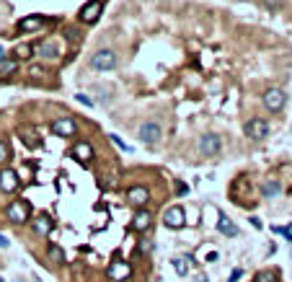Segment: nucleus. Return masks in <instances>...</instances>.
<instances>
[{"mask_svg": "<svg viewBox=\"0 0 292 282\" xmlns=\"http://www.w3.org/2000/svg\"><path fill=\"white\" fill-rule=\"evenodd\" d=\"M280 192H282V184L280 182H264V184H261V197H266V200L280 197Z\"/></svg>", "mask_w": 292, "mask_h": 282, "instance_id": "a211bd4d", "label": "nucleus"}, {"mask_svg": "<svg viewBox=\"0 0 292 282\" xmlns=\"http://www.w3.org/2000/svg\"><path fill=\"white\" fill-rule=\"evenodd\" d=\"M44 26V18L42 16H26V18H21L18 21V32H39V28Z\"/></svg>", "mask_w": 292, "mask_h": 282, "instance_id": "dca6fc26", "label": "nucleus"}, {"mask_svg": "<svg viewBox=\"0 0 292 282\" xmlns=\"http://www.w3.org/2000/svg\"><path fill=\"white\" fill-rule=\"evenodd\" d=\"M16 189H18V174L10 171V168H3V171H0V192L13 194Z\"/></svg>", "mask_w": 292, "mask_h": 282, "instance_id": "f8f14e48", "label": "nucleus"}, {"mask_svg": "<svg viewBox=\"0 0 292 282\" xmlns=\"http://www.w3.org/2000/svg\"><path fill=\"white\" fill-rule=\"evenodd\" d=\"M101 10H104V3L101 0H90V3H86L80 8V21L83 24H96L101 18Z\"/></svg>", "mask_w": 292, "mask_h": 282, "instance_id": "9d476101", "label": "nucleus"}, {"mask_svg": "<svg viewBox=\"0 0 292 282\" xmlns=\"http://www.w3.org/2000/svg\"><path fill=\"white\" fill-rule=\"evenodd\" d=\"M150 226H152V215L145 210V207H142V210H137V212H134V218H132V222H130V228H132V230H137V233L148 230Z\"/></svg>", "mask_w": 292, "mask_h": 282, "instance_id": "ddd939ff", "label": "nucleus"}, {"mask_svg": "<svg viewBox=\"0 0 292 282\" xmlns=\"http://www.w3.org/2000/svg\"><path fill=\"white\" fill-rule=\"evenodd\" d=\"M220 148H222V140L214 132H207V135L199 138V156H218Z\"/></svg>", "mask_w": 292, "mask_h": 282, "instance_id": "423d86ee", "label": "nucleus"}, {"mask_svg": "<svg viewBox=\"0 0 292 282\" xmlns=\"http://www.w3.org/2000/svg\"><path fill=\"white\" fill-rule=\"evenodd\" d=\"M44 52H47V57H57V47H54V44H50V42L42 44V54Z\"/></svg>", "mask_w": 292, "mask_h": 282, "instance_id": "393cba45", "label": "nucleus"}, {"mask_svg": "<svg viewBox=\"0 0 292 282\" xmlns=\"http://www.w3.org/2000/svg\"><path fill=\"white\" fill-rule=\"evenodd\" d=\"M127 202L132 207H137V210H142V207H148V202H150V192L145 186H132L127 192Z\"/></svg>", "mask_w": 292, "mask_h": 282, "instance_id": "9b49d317", "label": "nucleus"}, {"mask_svg": "<svg viewBox=\"0 0 292 282\" xmlns=\"http://www.w3.org/2000/svg\"><path fill=\"white\" fill-rule=\"evenodd\" d=\"M112 142H114L116 148H122V150H124V153H132V148H130V145H124V142H122V140H119V135H112Z\"/></svg>", "mask_w": 292, "mask_h": 282, "instance_id": "a878e982", "label": "nucleus"}, {"mask_svg": "<svg viewBox=\"0 0 292 282\" xmlns=\"http://www.w3.org/2000/svg\"><path fill=\"white\" fill-rule=\"evenodd\" d=\"M28 78H32L34 83H42L44 78H47V70H44V65H32V68H28Z\"/></svg>", "mask_w": 292, "mask_h": 282, "instance_id": "412c9836", "label": "nucleus"}, {"mask_svg": "<svg viewBox=\"0 0 292 282\" xmlns=\"http://www.w3.org/2000/svg\"><path fill=\"white\" fill-rule=\"evenodd\" d=\"M218 230H220L222 236H228V238H236V236L240 233L236 222L230 220V218H225V215H220V218H218Z\"/></svg>", "mask_w": 292, "mask_h": 282, "instance_id": "2eb2a0df", "label": "nucleus"}, {"mask_svg": "<svg viewBox=\"0 0 292 282\" xmlns=\"http://www.w3.org/2000/svg\"><path fill=\"white\" fill-rule=\"evenodd\" d=\"M194 282H207V277H204V274H196V277H194Z\"/></svg>", "mask_w": 292, "mask_h": 282, "instance_id": "c756f323", "label": "nucleus"}, {"mask_svg": "<svg viewBox=\"0 0 292 282\" xmlns=\"http://www.w3.org/2000/svg\"><path fill=\"white\" fill-rule=\"evenodd\" d=\"M90 68L98 70V72H109V70L116 68V54L112 50H98L90 57Z\"/></svg>", "mask_w": 292, "mask_h": 282, "instance_id": "f03ea898", "label": "nucleus"}, {"mask_svg": "<svg viewBox=\"0 0 292 282\" xmlns=\"http://www.w3.org/2000/svg\"><path fill=\"white\" fill-rule=\"evenodd\" d=\"M32 54H34L32 44H18V47H16V60H28Z\"/></svg>", "mask_w": 292, "mask_h": 282, "instance_id": "5701e85b", "label": "nucleus"}, {"mask_svg": "<svg viewBox=\"0 0 292 282\" xmlns=\"http://www.w3.org/2000/svg\"><path fill=\"white\" fill-rule=\"evenodd\" d=\"M256 282H274V274H272V272H261Z\"/></svg>", "mask_w": 292, "mask_h": 282, "instance_id": "bb28decb", "label": "nucleus"}, {"mask_svg": "<svg viewBox=\"0 0 292 282\" xmlns=\"http://www.w3.org/2000/svg\"><path fill=\"white\" fill-rule=\"evenodd\" d=\"M0 62H6V50L0 47Z\"/></svg>", "mask_w": 292, "mask_h": 282, "instance_id": "7c9ffc66", "label": "nucleus"}, {"mask_svg": "<svg viewBox=\"0 0 292 282\" xmlns=\"http://www.w3.org/2000/svg\"><path fill=\"white\" fill-rule=\"evenodd\" d=\"M8 158H10L8 145H6V142H0V166H3V163H8Z\"/></svg>", "mask_w": 292, "mask_h": 282, "instance_id": "b1692460", "label": "nucleus"}, {"mask_svg": "<svg viewBox=\"0 0 292 282\" xmlns=\"http://www.w3.org/2000/svg\"><path fill=\"white\" fill-rule=\"evenodd\" d=\"M240 274H243V270H233V274H230V280H228V282H238V280H240Z\"/></svg>", "mask_w": 292, "mask_h": 282, "instance_id": "cd10ccee", "label": "nucleus"}, {"mask_svg": "<svg viewBox=\"0 0 292 282\" xmlns=\"http://www.w3.org/2000/svg\"><path fill=\"white\" fill-rule=\"evenodd\" d=\"M192 256H176L174 259V270L181 274V277H186L189 274V270H192V262H189Z\"/></svg>", "mask_w": 292, "mask_h": 282, "instance_id": "6ab92c4d", "label": "nucleus"}, {"mask_svg": "<svg viewBox=\"0 0 292 282\" xmlns=\"http://www.w3.org/2000/svg\"><path fill=\"white\" fill-rule=\"evenodd\" d=\"M75 101H80V104H86V106H90V98H88V96H83V94L75 96Z\"/></svg>", "mask_w": 292, "mask_h": 282, "instance_id": "c85d7f7f", "label": "nucleus"}, {"mask_svg": "<svg viewBox=\"0 0 292 282\" xmlns=\"http://www.w3.org/2000/svg\"><path fill=\"white\" fill-rule=\"evenodd\" d=\"M52 132L60 138H72V135H78V124H75L70 116H60V120L52 122Z\"/></svg>", "mask_w": 292, "mask_h": 282, "instance_id": "1a4fd4ad", "label": "nucleus"}, {"mask_svg": "<svg viewBox=\"0 0 292 282\" xmlns=\"http://www.w3.org/2000/svg\"><path fill=\"white\" fill-rule=\"evenodd\" d=\"M284 101H287V94L282 91V88H266L264 91V106L269 112H282Z\"/></svg>", "mask_w": 292, "mask_h": 282, "instance_id": "39448f33", "label": "nucleus"}, {"mask_svg": "<svg viewBox=\"0 0 292 282\" xmlns=\"http://www.w3.org/2000/svg\"><path fill=\"white\" fill-rule=\"evenodd\" d=\"M0 282H6V280H3V277H0Z\"/></svg>", "mask_w": 292, "mask_h": 282, "instance_id": "473e14b6", "label": "nucleus"}, {"mask_svg": "<svg viewBox=\"0 0 292 282\" xmlns=\"http://www.w3.org/2000/svg\"><path fill=\"white\" fill-rule=\"evenodd\" d=\"M106 274H109L112 282H124V280L132 277V266L127 262H122V259H114L109 264V270H106Z\"/></svg>", "mask_w": 292, "mask_h": 282, "instance_id": "0eeeda50", "label": "nucleus"}, {"mask_svg": "<svg viewBox=\"0 0 292 282\" xmlns=\"http://www.w3.org/2000/svg\"><path fill=\"white\" fill-rule=\"evenodd\" d=\"M72 158L80 160V163H90L94 160V148H90L88 142H78L72 148Z\"/></svg>", "mask_w": 292, "mask_h": 282, "instance_id": "4468645a", "label": "nucleus"}, {"mask_svg": "<svg viewBox=\"0 0 292 282\" xmlns=\"http://www.w3.org/2000/svg\"><path fill=\"white\" fill-rule=\"evenodd\" d=\"M137 135H140V140H142L145 145H158L160 138H163V130H160L158 122H142Z\"/></svg>", "mask_w": 292, "mask_h": 282, "instance_id": "20e7f679", "label": "nucleus"}, {"mask_svg": "<svg viewBox=\"0 0 292 282\" xmlns=\"http://www.w3.org/2000/svg\"><path fill=\"white\" fill-rule=\"evenodd\" d=\"M18 68V60H6V62H0V80L3 78H10L13 72H16Z\"/></svg>", "mask_w": 292, "mask_h": 282, "instance_id": "aec40b11", "label": "nucleus"}, {"mask_svg": "<svg viewBox=\"0 0 292 282\" xmlns=\"http://www.w3.org/2000/svg\"><path fill=\"white\" fill-rule=\"evenodd\" d=\"M0 246L6 248V246H8V238H3V236H0Z\"/></svg>", "mask_w": 292, "mask_h": 282, "instance_id": "2f4dec72", "label": "nucleus"}, {"mask_svg": "<svg viewBox=\"0 0 292 282\" xmlns=\"http://www.w3.org/2000/svg\"><path fill=\"white\" fill-rule=\"evenodd\" d=\"M243 132H246V138H251V140H264V138L269 135V124L256 116V120H248V122H246Z\"/></svg>", "mask_w": 292, "mask_h": 282, "instance_id": "6e6552de", "label": "nucleus"}, {"mask_svg": "<svg viewBox=\"0 0 292 282\" xmlns=\"http://www.w3.org/2000/svg\"><path fill=\"white\" fill-rule=\"evenodd\" d=\"M184 222H186V212H184V207H178V204L168 207V210L163 212V226L166 228L178 230V228H184Z\"/></svg>", "mask_w": 292, "mask_h": 282, "instance_id": "7ed1b4c3", "label": "nucleus"}, {"mask_svg": "<svg viewBox=\"0 0 292 282\" xmlns=\"http://www.w3.org/2000/svg\"><path fill=\"white\" fill-rule=\"evenodd\" d=\"M8 220L13 222V226H24V222L32 218V204H28L26 200H16L8 204Z\"/></svg>", "mask_w": 292, "mask_h": 282, "instance_id": "f257e3e1", "label": "nucleus"}, {"mask_svg": "<svg viewBox=\"0 0 292 282\" xmlns=\"http://www.w3.org/2000/svg\"><path fill=\"white\" fill-rule=\"evenodd\" d=\"M47 256H50L54 264H62V262H65V251L60 248V246H54V244H52V246H50V251H47Z\"/></svg>", "mask_w": 292, "mask_h": 282, "instance_id": "4be33fe9", "label": "nucleus"}, {"mask_svg": "<svg viewBox=\"0 0 292 282\" xmlns=\"http://www.w3.org/2000/svg\"><path fill=\"white\" fill-rule=\"evenodd\" d=\"M34 233L36 236H50L52 233V218L50 215H36L34 218Z\"/></svg>", "mask_w": 292, "mask_h": 282, "instance_id": "f3484780", "label": "nucleus"}]
</instances>
